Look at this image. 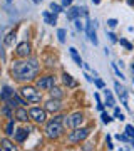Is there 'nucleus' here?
Listing matches in <instances>:
<instances>
[{
  "label": "nucleus",
  "instance_id": "obj_1",
  "mask_svg": "<svg viewBox=\"0 0 134 151\" xmlns=\"http://www.w3.org/2000/svg\"><path fill=\"white\" fill-rule=\"evenodd\" d=\"M40 72V64L37 59L34 57H27V59H17L12 62L10 67V76L20 84L34 81Z\"/></svg>",
  "mask_w": 134,
  "mask_h": 151
},
{
  "label": "nucleus",
  "instance_id": "obj_2",
  "mask_svg": "<svg viewBox=\"0 0 134 151\" xmlns=\"http://www.w3.org/2000/svg\"><path fill=\"white\" fill-rule=\"evenodd\" d=\"M64 119H65V114H54V118L47 119V123L44 124V136L50 141L59 139L65 131Z\"/></svg>",
  "mask_w": 134,
  "mask_h": 151
},
{
  "label": "nucleus",
  "instance_id": "obj_3",
  "mask_svg": "<svg viewBox=\"0 0 134 151\" xmlns=\"http://www.w3.org/2000/svg\"><path fill=\"white\" fill-rule=\"evenodd\" d=\"M20 96L25 99L29 104H39L42 101V92L37 86H30V84H22L20 87Z\"/></svg>",
  "mask_w": 134,
  "mask_h": 151
},
{
  "label": "nucleus",
  "instance_id": "obj_4",
  "mask_svg": "<svg viewBox=\"0 0 134 151\" xmlns=\"http://www.w3.org/2000/svg\"><path fill=\"white\" fill-rule=\"evenodd\" d=\"M91 133H92V128H89V126L74 128V129L69 131V134H67V143H70V145H80V143H84V141L91 136Z\"/></svg>",
  "mask_w": 134,
  "mask_h": 151
},
{
  "label": "nucleus",
  "instance_id": "obj_5",
  "mask_svg": "<svg viewBox=\"0 0 134 151\" xmlns=\"http://www.w3.org/2000/svg\"><path fill=\"white\" fill-rule=\"evenodd\" d=\"M84 121H86V114L82 111H74L70 114H65L64 124H65V128L74 129V128H79V126H84Z\"/></svg>",
  "mask_w": 134,
  "mask_h": 151
},
{
  "label": "nucleus",
  "instance_id": "obj_6",
  "mask_svg": "<svg viewBox=\"0 0 134 151\" xmlns=\"http://www.w3.org/2000/svg\"><path fill=\"white\" fill-rule=\"evenodd\" d=\"M29 116L30 121H34L35 124H45L47 123V109L40 108V106H34L29 109Z\"/></svg>",
  "mask_w": 134,
  "mask_h": 151
},
{
  "label": "nucleus",
  "instance_id": "obj_7",
  "mask_svg": "<svg viewBox=\"0 0 134 151\" xmlns=\"http://www.w3.org/2000/svg\"><path fill=\"white\" fill-rule=\"evenodd\" d=\"M35 86L40 89V91H50L54 86H55V76L52 74H45L42 77H39L35 81Z\"/></svg>",
  "mask_w": 134,
  "mask_h": 151
},
{
  "label": "nucleus",
  "instance_id": "obj_8",
  "mask_svg": "<svg viewBox=\"0 0 134 151\" xmlns=\"http://www.w3.org/2000/svg\"><path fill=\"white\" fill-rule=\"evenodd\" d=\"M30 54H32V45L27 42V40H24V42H20V44H17L15 55L19 57V59H27V57H30Z\"/></svg>",
  "mask_w": 134,
  "mask_h": 151
},
{
  "label": "nucleus",
  "instance_id": "obj_9",
  "mask_svg": "<svg viewBox=\"0 0 134 151\" xmlns=\"http://www.w3.org/2000/svg\"><path fill=\"white\" fill-rule=\"evenodd\" d=\"M96 24H97L96 20L92 22L91 19L87 17V20H86V34H87V37H89V40H91V44L99 45V39H97V34H96Z\"/></svg>",
  "mask_w": 134,
  "mask_h": 151
},
{
  "label": "nucleus",
  "instance_id": "obj_10",
  "mask_svg": "<svg viewBox=\"0 0 134 151\" xmlns=\"http://www.w3.org/2000/svg\"><path fill=\"white\" fill-rule=\"evenodd\" d=\"M44 108L47 109V113L57 114V113H60V111H62L64 104H62V99H54V97H50L49 101H45V103H44Z\"/></svg>",
  "mask_w": 134,
  "mask_h": 151
},
{
  "label": "nucleus",
  "instance_id": "obj_11",
  "mask_svg": "<svg viewBox=\"0 0 134 151\" xmlns=\"http://www.w3.org/2000/svg\"><path fill=\"white\" fill-rule=\"evenodd\" d=\"M114 89H116V92H118V97L121 99V104H123L124 108H126V109L129 111V104H128V91H126V89H124V87L121 86V84H119L118 81L114 82Z\"/></svg>",
  "mask_w": 134,
  "mask_h": 151
},
{
  "label": "nucleus",
  "instance_id": "obj_12",
  "mask_svg": "<svg viewBox=\"0 0 134 151\" xmlns=\"http://www.w3.org/2000/svg\"><path fill=\"white\" fill-rule=\"evenodd\" d=\"M14 118H15V121H19V123H27V121H30L29 111H27L24 106L15 108V111H14Z\"/></svg>",
  "mask_w": 134,
  "mask_h": 151
},
{
  "label": "nucleus",
  "instance_id": "obj_13",
  "mask_svg": "<svg viewBox=\"0 0 134 151\" xmlns=\"http://www.w3.org/2000/svg\"><path fill=\"white\" fill-rule=\"evenodd\" d=\"M29 128H17L15 133H14V139L15 143H25L27 138H29Z\"/></svg>",
  "mask_w": 134,
  "mask_h": 151
},
{
  "label": "nucleus",
  "instance_id": "obj_14",
  "mask_svg": "<svg viewBox=\"0 0 134 151\" xmlns=\"http://www.w3.org/2000/svg\"><path fill=\"white\" fill-rule=\"evenodd\" d=\"M57 15H59V14H55V12H52V10L42 12V19L47 25H57Z\"/></svg>",
  "mask_w": 134,
  "mask_h": 151
},
{
  "label": "nucleus",
  "instance_id": "obj_15",
  "mask_svg": "<svg viewBox=\"0 0 134 151\" xmlns=\"http://www.w3.org/2000/svg\"><path fill=\"white\" fill-rule=\"evenodd\" d=\"M7 103L10 104V106H12L14 109H15V108H19V106H25V104H27V101H25V99H24V97L20 96V92H19V94L15 92V94H14V96H12L10 99L7 101Z\"/></svg>",
  "mask_w": 134,
  "mask_h": 151
},
{
  "label": "nucleus",
  "instance_id": "obj_16",
  "mask_svg": "<svg viewBox=\"0 0 134 151\" xmlns=\"http://www.w3.org/2000/svg\"><path fill=\"white\" fill-rule=\"evenodd\" d=\"M104 91V104H106L107 108H116V99H114V96H113V92L109 91V89H102Z\"/></svg>",
  "mask_w": 134,
  "mask_h": 151
},
{
  "label": "nucleus",
  "instance_id": "obj_17",
  "mask_svg": "<svg viewBox=\"0 0 134 151\" xmlns=\"http://www.w3.org/2000/svg\"><path fill=\"white\" fill-rule=\"evenodd\" d=\"M82 14H84V12L80 10V7L70 5V7H69V10H67V19H69V20H72V22H74L75 19H79V17L82 15Z\"/></svg>",
  "mask_w": 134,
  "mask_h": 151
},
{
  "label": "nucleus",
  "instance_id": "obj_18",
  "mask_svg": "<svg viewBox=\"0 0 134 151\" xmlns=\"http://www.w3.org/2000/svg\"><path fill=\"white\" fill-rule=\"evenodd\" d=\"M14 94H15V91H14L10 86H4V89L0 91V101H2V103H7Z\"/></svg>",
  "mask_w": 134,
  "mask_h": 151
},
{
  "label": "nucleus",
  "instance_id": "obj_19",
  "mask_svg": "<svg viewBox=\"0 0 134 151\" xmlns=\"http://www.w3.org/2000/svg\"><path fill=\"white\" fill-rule=\"evenodd\" d=\"M0 150H4V151H15L17 146L14 145V141H10V139H9V136H7V138H2V139H0Z\"/></svg>",
  "mask_w": 134,
  "mask_h": 151
},
{
  "label": "nucleus",
  "instance_id": "obj_20",
  "mask_svg": "<svg viewBox=\"0 0 134 151\" xmlns=\"http://www.w3.org/2000/svg\"><path fill=\"white\" fill-rule=\"evenodd\" d=\"M0 116H4L7 119H14V108L9 103H4V106L0 108Z\"/></svg>",
  "mask_w": 134,
  "mask_h": 151
},
{
  "label": "nucleus",
  "instance_id": "obj_21",
  "mask_svg": "<svg viewBox=\"0 0 134 151\" xmlns=\"http://www.w3.org/2000/svg\"><path fill=\"white\" fill-rule=\"evenodd\" d=\"M62 82H64V86H67L69 89L77 87V82L74 81V77H72L69 72H62Z\"/></svg>",
  "mask_w": 134,
  "mask_h": 151
},
{
  "label": "nucleus",
  "instance_id": "obj_22",
  "mask_svg": "<svg viewBox=\"0 0 134 151\" xmlns=\"http://www.w3.org/2000/svg\"><path fill=\"white\" fill-rule=\"evenodd\" d=\"M4 133H5V136H14V133H15V118L14 119H7L5 128H4Z\"/></svg>",
  "mask_w": 134,
  "mask_h": 151
},
{
  "label": "nucleus",
  "instance_id": "obj_23",
  "mask_svg": "<svg viewBox=\"0 0 134 151\" xmlns=\"http://www.w3.org/2000/svg\"><path fill=\"white\" fill-rule=\"evenodd\" d=\"M69 52H70V57H72V60H74V62L79 65V67H80V65H84V62H82V59H80L79 52H77V49H75V47H70Z\"/></svg>",
  "mask_w": 134,
  "mask_h": 151
},
{
  "label": "nucleus",
  "instance_id": "obj_24",
  "mask_svg": "<svg viewBox=\"0 0 134 151\" xmlns=\"http://www.w3.org/2000/svg\"><path fill=\"white\" fill-rule=\"evenodd\" d=\"M15 37H17L15 30L9 32V34L5 35V39H4V45H7V47H12V45H14V42H15Z\"/></svg>",
  "mask_w": 134,
  "mask_h": 151
},
{
  "label": "nucleus",
  "instance_id": "obj_25",
  "mask_svg": "<svg viewBox=\"0 0 134 151\" xmlns=\"http://www.w3.org/2000/svg\"><path fill=\"white\" fill-rule=\"evenodd\" d=\"M49 94H50V97H54V99H62V97H64V91L57 86H54L52 89L49 91Z\"/></svg>",
  "mask_w": 134,
  "mask_h": 151
},
{
  "label": "nucleus",
  "instance_id": "obj_26",
  "mask_svg": "<svg viewBox=\"0 0 134 151\" xmlns=\"http://www.w3.org/2000/svg\"><path fill=\"white\" fill-rule=\"evenodd\" d=\"M101 119H102V123H104V124H111V123H113V119H114V116H111L107 111H102V113H101Z\"/></svg>",
  "mask_w": 134,
  "mask_h": 151
},
{
  "label": "nucleus",
  "instance_id": "obj_27",
  "mask_svg": "<svg viewBox=\"0 0 134 151\" xmlns=\"http://www.w3.org/2000/svg\"><path fill=\"white\" fill-rule=\"evenodd\" d=\"M118 44L121 45V47H124L126 50H133V44L129 42L128 39H123V37H121V39H119V42H118Z\"/></svg>",
  "mask_w": 134,
  "mask_h": 151
},
{
  "label": "nucleus",
  "instance_id": "obj_28",
  "mask_svg": "<svg viewBox=\"0 0 134 151\" xmlns=\"http://www.w3.org/2000/svg\"><path fill=\"white\" fill-rule=\"evenodd\" d=\"M64 9H65V7L62 5V4H60V5H59V4H55V2H52V4H50V10L55 12V14H62V12H64Z\"/></svg>",
  "mask_w": 134,
  "mask_h": 151
},
{
  "label": "nucleus",
  "instance_id": "obj_29",
  "mask_svg": "<svg viewBox=\"0 0 134 151\" xmlns=\"http://www.w3.org/2000/svg\"><path fill=\"white\" fill-rule=\"evenodd\" d=\"M113 116L116 119H119V121H124V119H126V114H124L123 111H121V108H118V106L114 108V114H113Z\"/></svg>",
  "mask_w": 134,
  "mask_h": 151
},
{
  "label": "nucleus",
  "instance_id": "obj_30",
  "mask_svg": "<svg viewBox=\"0 0 134 151\" xmlns=\"http://www.w3.org/2000/svg\"><path fill=\"white\" fill-rule=\"evenodd\" d=\"M74 25H75V30H77V32H82V30H86V25H84V22L80 20V17L74 20Z\"/></svg>",
  "mask_w": 134,
  "mask_h": 151
},
{
  "label": "nucleus",
  "instance_id": "obj_31",
  "mask_svg": "<svg viewBox=\"0 0 134 151\" xmlns=\"http://www.w3.org/2000/svg\"><path fill=\"white\" fill-rule=\"evenodd\" d=\"M65 35H67V30H65V29H59V30H57V39H59L60 44L65 42Z\"/></svg>",
  "mask_w": 134,
  "mask_h": 151
},
{
  "label": "nucleus",
  "instance_id": "obj_32",
  "mask_svg": "<svg viewBox=\"0 0 134 151\" xmlns=\"http://www.w3.org/2000/svg\"><path fill=\"white\" fill-rule=\"evenodd\" d=\"M124 133L133 139L134 138V124H126V128H124Z\"/></svg>",
  "mask_w": 134,
  "mask_h": 151
},
{
  "label": "nucleus",
  "instance_id": "obj_33",
  "mask_svg": "<svg viewBox=\"0 0 134 151\" xmlns=\"http://www.w3.org/2000/svg\"><path fill=\"white\" fill-rule=\"evenodd\" d=\"M114 138H116L118 141H121V143H131V138H129L126 133H124V134H116Z\"/></svg>",
  "mask_w": 134,
  "mask_h": 151
},
{
  "label": "nucleus",
  "instance_id": "obj_34",
  "mask_svg": "<svg viewBox=\"0 0 134 151\" xmlns=\"http://www.w3.org/2000/svg\"><path fill=\"white\" fill-rule=\"evenodd\" d=\"M118 25H119L118 19H107V27H109V29H116Z\"/></svg>",
  "mask_w": 134,
  "mask_h": 151
},
{
  "label": "nucleus",
  "instance_id": "obj_35",
  "mask_svg": "<svg viewBox=\"0 0 134 151\" xmlns=\"http://www.w3.org/2000/svg\"><path fill=\"white\" fill-rule=\"evenodd\" d=\"M107 37H109V40H111L113 44H118V42H119L118 35H116V34H114L113 30H107Z\"/></svg>",
  "mask_w": 134,
  "mask_h": 151
},
{
  "label": "nucleus",
  "instance_id": "obj_36",
  "mask_svg": "<svg viewBox=\"0 0 134 151\" xmlns=\"http://www.w3.org/2000/svg\"><path fill=\"white\" fill-rule=\"evenodd\" d=\"M94 84H96L97 89H104L106 87V82L102 81V79H99V77H94Z\"/></svg>",
  "mask_w": 134,
  "mask_h": 151
},
{
  "label": "nucleus",
  "instance_id": "obj_37",
  "mask_svg": "<svg viewBox=\"0 0 134 151\" xmlns=\"http://www.w3.org/2000/svg\"><path fill=\"white\" fill-rule=\"evenodd\" d=\"M113 69H114V72H116V76H118V77H121V81H124V79H126V77H124V74L118 69V65H116V64H113Z\"/></svg>",
  "mask_w": 134,
  "mask_h": 151
},
{
  "label": "nucleus",
  "instance_id": "obj_38",
  "mask_svg": "<svg viewBox=\"0 0 134 151\" xmlns=\"http://www.w3.org/2000/svg\"><path fill=\"white\" fill-rule=\"evenodd\" d=\"M106 143H107V148H109V150H114V145H113V141H111V136L109 134L106 136Z\"/></svg>",
  "mask_w": 134,
  "mask_h": 151
},
{
  "label": "nucleus",
  "instance_id": "obj_39",
  "mask_svg": "<svg viewBox=\"0 0 134 151\" xmlns=\"http://www.w3.org/2000/svg\"><path fill=\"white\" fill-rule=\"evenodd\" d=\"M72 2H74V0H62V5H64V7H70V5H72Z\"/></svg>",
  "mask_w": 134,
  "mask_h": 151
},
{
  "label": "nucleus",
  "instance_id": "obj_40",
  "mask_svg": "<svg viewBox=\"0 0 134 151\" xmlns=\"http://www.w3.org/2000/svg\"><path fill=\"white\" fill-rule=\"evenodd\" d=\"M82 150H94V146H92L91 143H86V145L82 146Z\"/></svg>",
  "mask_w": 134,
  "mask_h": 151
},
{
  "label": "nucleus",
  "instance_id": "obj_41",
  "mask_svg": "<svg viewBox=\"0 0 134 151\" xmlns=\"http://www.w3.org/2000/svg\"><path fill=\"white\" fill-rule=\"evenodd\" d=\"M84 77H86V79H87V81H89V82H94V79H92V77H91V76H89V74H84Z\"/></svg>",
  "mask_w": 134,
  "mask_h": 151
},
{
  "label": "nucleus",
  "instance_id": "obj_42",
  "mask_svg": "<svg viewBox=\"0 0 134 151\" xmlns=\"http://www.w3.org/2000/svg\"><path fill=\"white\" fill-rule=\"evenodd\" d=\"M126 2H128L129 7H134V0H126Z\"/></svg>",
  "mask_w": 134,
  "mask_h": 151
},
{
  "label": "nucleus",
  "instance_id": "obj_43",
  "mask_svg": "<svg viewBox=\"0 0 134 151\" xmlns=\"http://www.w3.org/2000/svg\"><path fill=\"white\" fill-rule=\"evenodd\" d=\"M92 4H96V5H99V4H101V0H92Z\"/></svg>",
  "mask_w": 134,
  "mask_h": 151
},
{
  "label": "nucleus",
  "instance_id": "obj_44",
  "mask_svg": "<svg viewBox=\"0 0 134 151\" xmlns=\"http://www.w3.org/2000/svg\"><path fill=\"white\" fill-rule=\"evenodd\" d=\"M129 145H131V148H133V150H134V138H133V139H131V143H129Z\"/></svg>",
  "mask_w": 134,
  "mask_h": 151
},
{
  "label": "nucleus",
  "instance_id": "obj_45",
  "mask_svg": "<svg viewBox=\"0 0 134 151\" xmlns=\"http://www.w3.org/2000/svg\"><path fill=\"white\" fill-rule=\"evenodd\" d=\"M131 72H133V74H134V62H133V64H131Z\"/></svg>",
  "mask_w": 134,
  "mask_h": 151
},
{
  "label": "nucleus",
  "instance_id": "obj_46",
  "mask_svg": "<svg viewBox=\"0 0 134 151\" xmlns=\"http://www.w3.org/2000/svg\"><path fill=\"white\" fill-rule=\"evenodd\" d=\"M34 4H40V2H42V0H32Z\"/></svg>",
  "mask_w": 134,
  "mask_h": 151
},
{
  "label": "nucleus",
  "instance_id": "obj_47",
  "mask_svg": "<svg viewBox=\"0 0 134 151\" xmlns=\"http://www.w3.org/2000/svg\"><path fill=\"white\" fill-rule=\"evenodd\" d=\"M5 2H7V4H10V2H14V0H5Z\"/></svg>",
  "mask_w": 134,
  "mask_h": 151
}]
</instances>
